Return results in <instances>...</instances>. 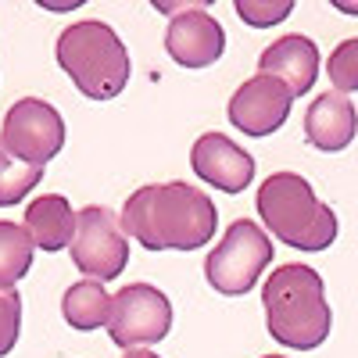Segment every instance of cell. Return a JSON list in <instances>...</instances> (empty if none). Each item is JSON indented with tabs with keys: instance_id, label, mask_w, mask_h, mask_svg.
I'll list each match as a JSON object with an SVG mask.
<instances>
[{
	"instance_id": "6da1fadb",
	"label": "cell",
	"mask_w": 358,
	"mask_h": 358,
	"mask_svg": "<svg viewBox=\"0 0 358 358\" xmlns=\"http://www.w3.org/2000/svg\"><path fill=\"white\" fill-rule=\"evenodd\" d=\"M122 229L147 251H197L215 236L219 212L212 197L190 183H151L129 194Z\"/></svg>"
},
{
	"instance_id": "7a4b0ae2",
	"label": "cell",
	"mask_w": 358,
	"mask_h": 358,
	"mask_svg": "<svg viewBox=\"0 0 358 358\" xmlns=\"http://www.w3.org/2000/svg\"><path fill=\"white\" fill-rule=\"evenodd\" d=\"M265 322L273 341L294 351H315L330 337V305H326V287L322 276L312 265H280L265 280Z\"/></svg>"
},
{
	"instance_id": "3957f363",
	"label": "cell",
	"mask_w": 358,
	"mask_h": 358,
	"mask_svg": "<svg viewBox=\"0 0 358 358\" xmlns=\"http://www.w3.org/2000/svg\"><path fill=\"white\" fill-rule=\"evenodd\" d=\"M258 215L265 229L294 251H326L337 241V215L297 172H273L258 187Z\"/></svg>"
},
{
	"instance_id": "277c9868",
	"label": "cell",
	"mask_w": 358,
	"mask_h": 358,
	"mask_svg": "<svg viewBox=\"0 0 358 358\" xmlns=\"http://www.w3.org/2000/svg\"><path fill=\"white\" fill-rule=\"evenodd\" d=\"M57 65L90 101H111L129 83V54L126 43L108 22L86 18L72 22L57 36Z\"/></svg>"
},
{
	"instance_id": "5b68a950",
	"label": "cell",
	"mask_w": 358,
	"mask_h": 358,
	"mask_svg": "<svg viewBox=\"0 0 358 358\" xmlns=\"http://www.w3.org/2000/svg\"><path fill=\"white\" fill-rule=\"evenodd\" d=\"M273 241L265 236V229L251 219H236L229 222L226 236L219 241L215 251H208L204 262V280L208 287H215L219 294H248L258 276L265 273V265L273 262Z\"/></svg>"
},
{
	"instance_id": "8992f818",
	"label": "cell",
	"mask_w": 358,
	"mask_h": 358,
	"mask_svg": "<svg viewBox=\"0 0 358 358\" xmlns=\"http://www.w3.org/2000/svg\"><path fill=\"white\" fill-rule=\"evenodd\" d=\"M69 251L86 280L94 283L118 280L122 268L129 265V241L122 219L104 204H86L83 212H76V236Z\"/></svg>"
},
{
	"instance_id": "52a82bcc",
	"label": "cell",
	"mask_w": 358,
	"mask_h": 358,
	"mask_svg": "<svg viewBox=\"0 0 358 358\" xmlns=\"http://www.w3.org/2000/svg\"><path fill=\"white\" fill-rule=\"evenodd\" d=\"M65 118L40 97H22L8 108L0 126V147L25 165H47L65 147Z\"/></svg>"
},
{
	"instance_id": "ba28073f",
	"label": "cell",
	"mask_w": 358,
	"mask_h": 358,
	"mask_svg": "<svg viewBox=\"0 0 358 358\" xmlns=\"http://www.w3.org/2000/svg\"><path fill=\"white\" fill-rule=\"evenodd\" d=\"M172 330V305L169 297L151 283H129L111 297V319H108V337L118 348H143L158 344Z\"/></svg>"
},
{
	"instance_id": "9c48e42d",
	"label": "cell",
	"mask_w": 358,
	"mask_h": 358,
	"mask_svg": "<svg viewBox=\"0 0 358 358\" xmlns=\"http://www.w3.org/2000/svg\"><path fill=\"white\" fill-rule=\"evenodd\" d=\"M294 94L273 76H251L229 97V122L244 136H273L290 115Z\"/></svg>"
},
{
	"instance_id": "30bf717a",
	"label": "cell",
	"mask_w": 358,
	"mask_h": 358,
	"mask_svg": "<svg viewBox=\"0 0 358 358\" xmlns=\"http://www.w3.org/2000/svg\"><path fill=\"white\" fill-rule=\"evenodd\" d=\"M165 50H169L172 62L183 65V69H208L222 57L226 33L204 8L187 4L165 29Z\"/></svg>"
},
{
	"instance_id": "8fae6325",
	"label": "cell",
	"mask_w": 358,
	"mask_h": 358,
	"mask_svg": "<svg viewBox=\"0 0 358 358\" xmlns=\"http://www.w3.org/2000/svg\"><path fill=\"white\" fill-rule=\"evenodd\" d=\"M190 165L208 187H215L222 194H241L255 179V158L222 133L197 136L194 151H190Z\"/></svg>"
},
{
	"instance_id": "7c38bea8",
	"label": "cell",
	"mask_w": 358,
	"mask_h": 358,
	"mask_svg": "<svg viewBox=\"0 0 358 358\" xmlns=\"http://www.w3.org/2000/svg\"><path fill=\"white\" fill-rule=\"evenodd\" d=\"M258 76H273L294 97H301L319 79V47L301 33L280 36L258 54Z\"/></svg>"
},
{
	"instance_id": "4fadbf2b",
	"label": "cell",
	"mask_w": 358,
	"mask_h": 358,
	"mask_svg": "<svg viewBox=\"0 0 358 358\" xmlns=\"http://www.w3.org/2000/svg\"><path fill=\"white\" fill-rule=\"evenodd\" d=\"M358 133V111L355 104L330 90V94H319L308 111H305V136L315 151H344Z\"/></svg>"
},
{
	"instance_id": "5bb4252c",
	"label": "cell",
	"mask_w": 358,
	"mask_h": 358,
	"mask_svg": "<svg viewBox=\"0 0 358 358\" xmlns=\"http://www.w3.org/2000/svg\"><path fill=\"white\" fill-rule=\"evenodd\" d=\"M25 233L40 251H65L76 236V212L62 194H43L25 208Z\"/></svg>"
},
{
	"instance_id": "9a60e30c",
	"label": "cell",
	"mask_w": 358,
	"mask_h": 358,
	"mask_svg": "<svg viewBox=\"0 0 358 358\" xmlns=\"http://www.w3.org/2000/svg\"><path fill=\"white\" fill-rule=\"evenodd\" d=\"M62 315L79 334H90V330H97V326H108V319H111V294L104 290V283L79 280L62 297Z\"/></svg>"
},
{
	"instance_id": "2e32d148",
	"label": "cell",
	"mask_w": 358,
	"mask_h": 358,
	"mask_svg": "<svg viewBox=\"0 0 358 358\" xmlns=\"http://www.w3.org/2000/svg\"><path fill=\"white\" fill-rule=\"evenodd\" d=\"M33 236L18 222H0V290H11L33 265Z\"/></svg>"
},
{
	"instance_id": "e0dca14e",
	"label": "cell",
	"mask_w": 358,
	"mask_h": 358,
	"mask_svg": "<svg viewBox=\"0 0 358 358\" xmlns=\"http://www.w3.org/2000/svg\"><path fill=\"white\" fill-rule=\"evenodd\" d=\"M43 179V165H25L0 147V208L18 204L25 194H33Z\"/></svg>"
},
{
	"instance_id": "ac0fdd59",
	"label": "cell",
	"mask_w": 358,
	"mask_h": 358,
	"mask_svg": "<svg viewBox=\"0 0 358 358\" xmlns=\"http://www.w3.org/2000/svg\"><path fill=\"white\" fill-rule=\"evenodd\" d=\"M326 76H330L334 90L337 94H355L358 90V36L351 40H341L330 54V62H326Z\"/></svg>"
},
{
	"instance_id": "d6986e66",
	"label": "cell",
	"mask_w": 358,
	"mask_h": 358,
	"mask_svg": "<svg viewBox=\"0 0 358 358\" xmlns=\"http://www.w3.org/2000/svg\"><path fill=\"white\" fill-rule=\"evenodd\" d=\"M18 330H22V297L11 287L0 290V358L18 344Z\"/></svg>"
},
{
	"instance_id": "ffe728a7",
	"label": "cell",
	"mask_w": 358,
	"mask_h": 358,
	"mask_svg": "<svg viewBox=\"0 0 358 358\" xmlns=\"http://www.w3.org/2000/svg\"><path fill=\"white\" fill-rule=\"evenodd\" d=\"M294 11V4L290 0H236V15H241L248 25H255V29H265V25H276V22H283L287 15Z\"/></svg>"
},
{
	"instance_id": "44dd1931",
	"label": "cell",
	"mask_w": 358,
	"mask_h": 358,
	"mask_svg": "<svg viewBox=\"0 0 358 358\" xmlns=\"http://www.w3.org/2000/svg\"><path fill=\"white\" fill-rule=\"evenodd\" d=\"M122 358H158V355H151V351H143V348H133V351H126Z\"/></svg>"
},
{
	"instance_id": "7402d4cb",
	"label": "cell",
	"mask_w": 358,
	"mask_h": 358,
	"mask_svg": "<svg viewBox=\"0 0 358 358\" xmlns=\"http://www.w3.org/2000/svg\"><path fill=\"white\" fill-rule=\"evenodd\" d=\"M337 11H344V15H358V4H337Z\"/></svg>"
},
{
	"instance_id": "603a6c76",
	"label": "cell",
	"mask_w": 358,
	"mask_h": 358,
	"mask_svg": "<svg viewBox=\"0 0 358 358\" xmlns=\"http://www.w3.org/2000/svg\"><path fill=\"white\" fill-rule=\"evenodd\" d=\"M262 358H287V355H262Z\"/></svg>"
}]
</instances>
